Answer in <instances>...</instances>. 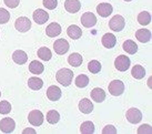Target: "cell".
I'll use <instances>...</instances> for the list:
<instances>
[{
	"instance_id": "cell-40",
	"label": "cell",
	"mask_w": 152,
	"mask_h": 134,
	"mask_svg": "<svg viewBox=\"0 0 152 134\" xmlns=\"http://www.w3.org/2000/svg\"><path fill=\"white\" fill-rule=\"evenodd\" d=\"M124 1H132V0H124Z\"/></svg>"
},
{
	"instance_id": "cell-1",
	"label": "cell",
	"mask_w": 152,
	"mask_h": 134,
	"mask_svg": "<svg viewBox=\"0 0 152 134\" xmlns=\"http://www.w3.org/2000/svg\"><path fill=\"white\" fill-rule=\"evenodd\" d=\"M56 79L61 85L69 87L72 82V79H73V72L70 69H67V68L60 69L56 74Z\"/></svg>"
},
{
	"instance_id": "cell-16",
	"label": "cell",
	"mask_w": 152,
	"mask_h": 134,
	"mask_svg": "<svg viewBox=\"0 0 152 134\" xmlns=\"http://www.w3.org/2000/svg\"><path fill=\"white\" fill-rule=\"evenodd\" d=\"M101 41H102L103 47H106L107 49H111V48H113V47L115 46L117 38H115V36L112 34H106L102 37Z\"/></svg>"
},
{
	"instance_id": "cell-34",
	"label": "cell",
	"mask_w": 152,
	"mask_h": 134,
	"mask_svg": "<svg viewBox=\"0 0 152 134\" xmlns=\"http://www.w3.org/2000/svg\"><path fill=\"white\" fill-rule=\"evenodd\" d=\"M10 19V13L4 8H0V25L7 23Z\"/></svg>"
},
{
	"instance_id": "cell-28",
	"label": "cell",
	"mask_w": 152,
	"mask_h": 134,
	"mask_svg": "<svg viewBox=\"0 0 152 134\" xmlns=\"http://www.w3.org/2000/svg\"><path fill=\"white\" fill-rule=\"evenodd\" d=\"M38 57L41 60H43V61H49L51 59V57H52V53H51L49 48L42 47V48H40L38 50Z\"/></svg>"
},
{
	"instance_id": "cell-37",
	"label": "cell",
	"mask_w": 152,
	"mask_h": 134,
	"mask_svg": "<svg viewBox=\"0 0 152 134\" xmlns=\"http://www.w3.org/2000/svg\"><path fill=\"white\" fill-rule=\"evenodd\" d=\"M103 134H115L117 133V129L113 125H106L102 130Z\"/></svg>"
},
{
	"instance_id": "cell-4",
	"label": "cell",
	"mask_w": 152,
	"mask_h": 134,
	"mask_svg": "<svg viewBox=\"0 0 152 134\" xmlns=\"http://www.w3.org/2000/svg\"><path fill=\"white\" fill-rule=\"evenodd\" d=\"M130 59L127 55H119L117 57V59L114 60V66L118 69L119 71H127L128 69L130 68Z\"/></svg>"
},
{
	"instance_id": "cell-8",
	"label": "cell",
	"mask_w": 152,
	"mask_h": 134,
	"mask_svg": "<svg viewBox=\"0 0 152 134\" xmlns=\"http://www.w3.org/2000/svg\"><path fill=\"white\" fill-rule=\"evenodd\" d=\"M16 127V122L11 117H6L0 121V130L4 133H11Z\"/></svg>"
},
{
	"instance_id": "cell-22",
	"label": "cell",
	"mask_w": 152,
	"mask_h": 134,
	"mask_svg": "<svg viewBox=\"0 0 152 134\" xmlns=\"http://www.w3.org/2000/svg\"><path fill=\"white\" fill-rule=\"evenodd\" d=\"M29 70L34 74H41L43 72V70H45V67H43V64L41 62H39L37 60H34V61L30 62Z\"/></svg>"
},
{
	"instance_id": "cell-7",
	"label": "cell",
	"mask_w": 152,
	"mask_h": 134,
	"mask_svg": "<svg viewBox=\"0 0 152 134\" xmlns=\"http://www.w3.org/2000/svg\"><path fill=\"white\" fill-rule=\"evenodd\" d=\"M28 121L30 122V124H32L34 126H39L42 124L43 122V114L41 111L39 110H34L31 111L28 115Z\"/></svg>"
},
{
	"instance_id": "cell-13",
	"label": "cell",
	"mask_w": 152,
	"mask_h": 134,
	"mask_svg": "<svg viewBox=\"0 0 152 134\" xmlns=\"http://www.w3.org/2000/svg\"><path fill=\"white\" fill-rule=\"evenodd\" d=\"M49 19V15L48 12H46L42 9H37L34 12V20L38 23V25H43L46 23Z\"/></svg>"
},
{
	"instance_id": "cell-12",
	"label": "cell",
	"mask_w": 152,
	"mask_h": 134,
	"mask_svg": "<svg viewBox=\"0 0 152 134\" xmlns=\"http://www.w3.org/2000/svg\"><path fill=\"white\" fill-rule=\"evenodd\" d=\"M46 34L50 38H55L61 34V25L57 22H52L46 28Z\"/></svg>"
},
{
	"instance_id": "cell-32",
	"label": "cell",
	"mask_w": 152,
	"mask_h": 134,
	"mask_svg": "<svg viewBox=\"0 0 152 134\" xmlns=\"http://www.w3.org/2000/svg\"><path fill=\"white\" fill-rule=\"evenodd\" d=\"M76 85L78 88H86L89 84V78L86 74H80L76 78Z\"/></svg>"
},
{
	"instance_id": "cell-2",
	"label": "cell",
	"mask_w": 152,
	"mask_h": 134,
	"mask_svg": "<svg viewBox=\"0 0 152 134\" xmlns=\"http://www.w3.org/2000/svg\"><path fill=\"white\" fill-rule=\"evenodd\" d=\"M126 25V21H124V18L120 15H117V16H113L111 18V20L109 21V27L111 30H113L115 32H120L121 30H123Z\"/></svg>"
},
{
	"instance_id": "cell-41",
	"label": "cell",
	"mask_w": 152,
	"mask_h": 134,
	"mask_svg": "<svg viewBox=\"0 0 152 134\" xmlns=\"http://www.w3.org/2000/svg\"><path fill=\"white\" fill-rule=\"evenodd\" d=\"M0 96H1V91H0Z\"/></svg>"
},
{
	"instance_id": "cell-30",
	"label": "cell",
	"mask_w": 152,
	"mask_h": 134,
	"mask_svg": "<svg viewBox=\"0 0 152 134\" xmlns=\"http://www.w3.org/2000/svg\"><path fill=\"white\" fill-rule=\"evenodd\" d=\"M88 70L93 74H97L101 71V63L99 62L98 60H92L90 61L88 64Z\"/></svg>"
},
{
	"instance_id": "cell-35",
	"label": "cell",
	"mask_w": 152,
	"mask_h": 134,
	"mask_svg": "<svg viewBox=\"0 0 152 134\" xmlns=\"http://www.w3.org/2000/svg\"><path fill=\"white\" fill-rule=\"evenodd\" d=\"M43 6L49 10H53L57 8L58 1L57 0H43Z\"/></svg>"
},
{
	"instance_id": "cell-19",
	"label": "cell",
	"mask_w": 152,
	"mask_h": 134,
	"mask_svg": "<svg viewBox=\"0 0 152 134\" xmlns=\"http://www.w3.org/2000/svg\"><path fill=\"white\" fill-rule=\"evenodd\" d=\"M12 60L17 64H25L28 61V55L23 50H16L12 53Z\"/></svg>"
},
{
	"instance_id": "cell-25",
	"label": "cell",
	"mask_w": 152,
	"mask_h": 134,
	"mask_svg": "<svg viewBox=\"0 0 152 134\" xmlns=\"http://www.w3.org/2000/svg\"><path fill=\"white\" fill-rule=\"evenodd\" d=\"M82 61H83V59H82L81 55H79V53H71V55H69V58H68L69 64L75 68L80 67Z\"/></svg>"
},
{
	"instance_id": "cell-5",
	"label": "cell",
	"mask_w": 152,
	"mask_h": 134,
	"mask_svg": "<svg viewBox=\"0 0 152 134\" xmlns=\"http://www.w3.org/2000/svg\"><path fill=\"white\" fill-rule=\"evenodd\" d=\"M15 27L19 32H27L31 28V21L27 17H19L15 22Z\"/></svg>"
},
{
	"instance_id": "cell-17",
	"label": "cell",
	"mask_w": 152,
	"mask_h": 134,
	"mask_svg": "<svg viewBox=\"0 0 152 134\" xmlns=\"http://www.w3.org/2000/svg\"><path fill=\"white\" fill-rule=\"evenodd\" d=\"M79 110H80L82 113L85 114H90L93 111V104L92 102L89 100V99H82L79 102Z\"/></svg>"
},
{
	"instance_id": "cell-10",
	"label": "cell",
	"mask_w": 152,
	"mask_h": 134,
	"mask_svg": "<svg viewBox=\"0 0 152 134\" xmlns=\"http://www.w3.org/2000/svg\"><path fill=\"white\" fill-rule=\"evenodd\" d=\"M81 23L86 28H91L97 23V18L92 12H86L81 17Z\"/></svg>"
},
{
	"instance_id": "cell-21",
	"label": "cell",
	"mask_w": 152,
	"mask_h": 134,
	"mask_svg": "<svg viewBox=\"0 0 152 134\" xmlns=\"http://www.w3.org/2000/svg\"><path fill=\"white\" fill-rule=\"evenodd\" d=\"M67 34L71 39L77 40V39H79L81 36H82V30H81L78 25H69V27H68Z\"/></svg>"
},
{
	"instance_id": "cell-27",
	"label": "cell",
	"mask_w": 152,
	"mask_h": 134,
	"mask_svg": "<svg viewBox=\"0 0 152 134\" xmlns=\"http://www.w3.org/2000/svg\"><path fill=\"white\" fill-rule=\"evenodd\" d=\"M80 132L82 134H92L94 132V124L91 121L83 122L80 126Z\"/></svg>"
},
{
	"instance_id": "cell-14",
	"label": "cell",
	"mask_w": 152,
	"mask_h": 134,
	"mask_svg": "<svg viewBox=\"0 0 152 134\" xmlns=\"http://www.w3.org/2000/svg\"><path fill=\"white\" fill-rule=\"evenodd\" d=\"M64 8L68 12L76 13L78 12L81 8V4L79 0H66L64 2Z\"/></svg>"
},
{
	"instance_id": "cell-38",
	"label": "cell",
	"mask_w": 152,
	"mask_h": 134,
	"mask_svg": "<svg viewBox=\"0 0 152 134\" xmlns=\"http://www.w3.org/2000/svg\"><path fill=\"white\" fill-rule=\"evenodd\" d=\"M4 4L9 8H17L20 4V0H4Z\"/></svg>"
},
{
	"instance_id": "cell-20",
	"label": "cell",
	"mask_w": 152,
	"mask_h": 134,
	"mask_svg": "<svg viewBox=\"0 0 152 134\" xmlns=\"http://www.w3.org/2000/svg\"><path fill=\"white\" fill-rule=\"evenodd\" d=\"M135 38L138 39L140 42L145 43V42L150 41V39H151V32L148 29H139L137 30V32H135Z\"/></svg>"
},
{
	"instance_id": "cell-6",
	"label": "cell",
	"mask_w": 152,
	"mask_h": 134,
	"mask_svg": "<svg viewBox=\"0 0 152 134\" xmlns=\"http://www.w3.org/2000/svg\"><path fill=\"white\" fill-rule=\"evenodd\" d=\"M126 117L127 120L132 124H137L142 120V113L140 112V110H138L137 108H131L127 111L126 113Z\"/></svg>"
},
{
	"instance_id": "cell-31",
	"label": "cell",
	"mask_w": 152,
	"mask_h": 134,
	"mask_svg": "<svg viewBox=\"0 0 152 134\" xmlns=\"http://www.w3.org/2000/svg\"><path fill=\"white\" fill-rule=\"evenodd\" d=\"M138 21H139L140 25H147L151 22V16L150 13L147 12V11H142L138 15Z\"/></svg>"
},
{
	"instance_id": "cell-3",
	"label": "cell",
	"mask_w": 152,
	"mask_h": 134,
	"mask_svg": "<svg viewBox=\"0 0 152 134\" xmlns=\"http://www.w3.org/2000/svg\"><path fill=\"white\" fill-rule=\"evenodd\" d=\"M124 91V84L120 80H113L109 84V92L111 95L119 96L121 95Z\"/></svg>"
},
{
	"instance_id": "cell-24",
	"label": "cell",
	"mask_w": 152,
	"mask_h": 134,
	"mask_svg": "<svg viewBox=\"0 0 152 134\" xmlns=\"http://www.w3.org/2000/svg\"><path fill=\"white\" fill-rule=\"evenodd\" d=\"M123 50L128 52L129 55H134L135 52L138 51V46H137V43L134 41H132V40H127V41L123 42Z\"/></svg>"
},
{
	"instance_id": "cell-9",
	"label": "cell",
	"mask_w": 152,
	"mask_h": 134,
	"mask_svg": "<svg viewBox=\"0 0 152 134\" xmlns=\"http://www.w3.org/2000/svg\"><path fill=\"white\" fill-rule=\"evenodd\" d=\"M69 47H70L69 42L66 39H58L53 43V49H55L56 53H58V55H64L66 52H68Z\"/></svg>"
},
{
	"instance_id": "cell-26",
	"label": "cell",
	"mask_w": 152,
	"mask_h": 134,
	"mask_svg": "<svg viewBox=\"0 0 152 134\" xmlns=\"http://www.w3.org/2000/svg\"><path fill=\"white\" fill-rule=\"evenodd\" d=\"M28 85L32 90H40L43 87V81L38 76H32L28 80Z\"/></svg>"
},
{
	"instance_id": "cell-29",
	"label": "cell",
	"mask_w": 152,
	"mask_h": 134,
	"mask_svg": "<svg viewBox=\"0 0 152 134\" xmlns=\"http://www.w3.org/2000/svg\"><path fill=\"white\" fill-rule=\"evenodd\" d=\"M60 120V114L56 111V110H50L47 113V121L49 122L50 124H56L58 123Z\"/></svg>"
},
{
	"instance_id": "cell-15",
	"label": "cell",
	"mask_w": 152,
	"mask_h": 134,
	"mask_svg": "<svg viewBox=\"0 0 152 134\" xmlns=\"http://www.w3.org/2000/svg\"><path fill=\"white\" fill-rule=\"evenodd\" d=\"M47 96L50 101H58L61 98V90L56 85H51L47 90Z\"/></svg>"
},
{
	"instance_id": "cell-33",
	"label": "cell",
	"mask_w": 152,
	"mask_h": 134,
	"mask_svg": "<svg viewBox=\"0 0 152 134\" xmlns=\"http://www.w3.org/2000/svg\"><path fill=\"white\" fill-rule=\"evenodd\" d=\"M11 111V104L8 101H1L0 102V113L1 114H8Z\"/></svg>"
},
{
	"instance_id": "cell-23",
	"label": "cell",
	"mask_w": 152,
	"mask_h": 134,
	"mask_svg": "<svg viewBox=\"0 0 152 134\" xmlns=\"http://www.w3.org/2000/svg\"><path fill=\"white\" fill-rule=\"evenodd\" d=\"M131 74L134 79H143L144 76H145V69H144L142 66H139V64H135L134 67L132 68L131 70Z\"/></svg>"
},
{
	"instance_id": "cell-18",
	"label": "cell",
	"mask_w": 152,
	"mask_h": 134,
	"mask_svg": "<svg viewBox=\"0 0 152 134\" xmlns=\"http://www.w3.org/2000/svg\"><path fill=\"white\" fill-rule=\"evenodd\" d=\"M90 95H91V99H92L93 101L98 102V103H101V102H103L104 99H106V92H104L101 88H94L92 91H91Z\"/></svg>"
},
{
	"instance_id": "cell-36",
	"label": "cell",
	"mask_w": 152,
	"mask_h": 134,
	"mask_svg": "<svg viewBox=\"0 0 152 134\" xmlns=\"http://www.w3.org/2000/svg\"><path fill=\"white\" fill-rule=\"evenodd\" d=\"M138 133L139 134H151L152 133V127L149 124H142L138 129Z\"/></svg>"
},
{
	"instance_id": "cell-11",
	"label": "cell",
	"mask_w": 152,
	"mask_h": 134,
	"mask_svg": "<svg viewBox=\"0 0 152 134\" xmlns=\"http://www.w3.org/2000/svg\"><path fill=\"white\" fill-rule=\"evenodd\" d=\"M112 10H113L112 6L108 4V2H103V4H100L97 6V12L103 18L109 17L110 15L112 13Z\"/></svg>"
},
{
	"instance_id": "cell-39",
	"label": "cell",
	"mask_w": 152,
	"mask_h": 134,
	"mask_svg": "<svg viewBox=\"0 0 152 134\" xmlns=\"http://www.w3.org/2000/svg\"><path fill=\"white\" fill-rule=\"evenodd\" d=\"M26 133H36V131L34 130V129H26V130H23V134Z\"/></svg>"
}]
</instances>
